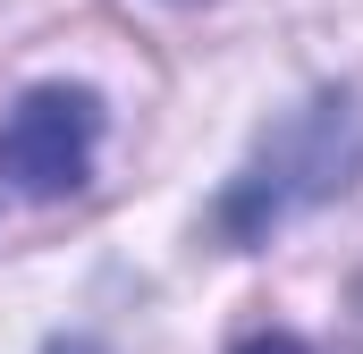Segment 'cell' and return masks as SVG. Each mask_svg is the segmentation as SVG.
<instances>
[{
    "mask_svg": "<svg viewBox=\"0 0 363 354\" xmlns=\"http://www.w3.org/2000/svg\"><path fill=\"white\" fill-rule=\"evenodd\" d=\"M355 161H363V110L347 101V93H330V101L296 110L271 144H262V161L237 177V194H228V228H237V236H254V228L287 219L296 202L338 194Z\"/></svg>",
    "mask_w": 363,
    "mask_h": 354,
    "instance_id": "6da1fadb",
    "label": "cell"
},
{
    "mask_svg": "<svg viewBox=\"0 0 363 354\" xmlns=\"http://www.w3.org/2000/svg\"><path fill=\"white\" fill-rule=\"evenodd\" d=\"M93 135H101V101L93 93H77V85L26 93L0 118V194H17V202L68 194L93 161Z\"/></svg>",
    "mask_w": 363,
    "mask_h": 354,
    "instance_id": "7a4b0ae2",
    "label": "cell"
},
{
    "mask_svg": "<svg viewBox=\"0 0 363 354\" xmlns=\"http://www.w3.org/2000/svg\"><path fill=\"white\" fill-rule=\"evenodd\" d=\"M245 354H304V346H296V338H254Z\"/></svg>",
    "mask_w": 363,
    "mask_h": 354,
    "instance_id": "3957f363",
    "label": "cell"
},
{
    "mask_svg": "<svg viewBox=\"0 0 363 354\" xmlns=\"http://www.w3.org/2000/svg\"><path fill=\"white\" fill-rule=\"evenodd\" d=\"M51 354H101V346H85V338H60V346H51Z\"/></svg>",
    "mask_w": 363,
    "mask_h": 354,
    "instance_id": "277c9868",
    "label": "cell"
}]
</instances>
